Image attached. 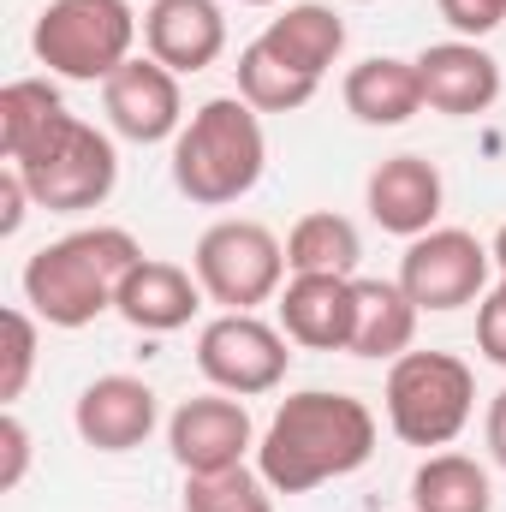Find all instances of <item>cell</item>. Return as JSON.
<instances>
[{
    "label": "cell",
    "instance_id": "f1b7e54d",
    "mask_svg": "<svg viewBox=\"0 0 506 512\" xmlns=\"http://www.w3.org/2000/svg\"><path fill=\"white\" fill-rule=\"evenodd\" d=\"M24 471H30V429H24V417L6 405V411H0V489L12 495V489L24 483Z\"/></svg>",
    "mask_w": 506,
    "mask_h": 512
},
{
    "label": "cell",
    "instance_id": "4dcf8cb0",
    "mask_svg": "<svg viewBox=\"0 0 506 512\" xmlns=\"http://www.w3.org/2000/svg\"><path fill=\"white\" fill-rule=\"evenodd\" d=\"M483 441H489V459L506 471V387L489 399V411H483Z\"/></svg>",
    "mask_w": 506,
    "mask_h": 512
},
{
    "label": "cell",
    "instance_id": "484cf974",
    "mask_svg": "<svg viewBox=\"0 0 506 512\" xmlns=\"http://www.w3.org/2000/svg\"><path fill=\"white\" fill-rule=\"evenodd\" d=\"M36 310L30 304H12L6 316H0V328H6V364H0V405H18L24 399V387L36 376Z\"/></svg>",
    "mask_w": 506,
    "mask_h": 512
},
{
    "label": "cell",
    "instance_id": "3957f363",
    "mask_svg": "<svg viewBox=\"0 0 506 512\" xmlns=\"http://www.w3.org/2000/svg\"><path fill=\"white\" fill-rule=\"evenodd\" d=\"M268 173V131L245 96H209L173 137V185L197 209L251 197Z\"/></svg>",
    "mask_w": 506,
    "mask_h": 512
},
{
    "label": "cell",
    "instance_id": "ac0fdd59",
    "mask_svg": "<svg viewBox=\"0 0 506 512\" xmlns=\"http://www.w3.org/2000/svg\"><path fill=\"white\" fill-rule=\"evenodd\" d=\"M346 96V114L358 126H405L423 114V84H417V60H399V54H370L346 72L340 84Z\"/></svg>",
    "mask_w": 506,
    "mask_h": 512
},
{
    "label": "cell",
    "instance_id": "7a4b0ae2",
    "mask_svg": "<svg viewBox=\"0 0 506 512\" xmlns=\"http://www.w3.org/2000/svg\"><path fill=\"white\" fill-rule=\"evenodd\" d=\"M143 262V245L131 239L126 227H78L54 245L24 262L18 286H24V304L48 322V328H90L96 316L114 310L120 298V280Z\"/></svg>",
    "mask_w": 506,
    "mask_h": 512
},
{
    "label": "cell",
    "instance_id": "e0dca14e",
    "mask_svg": "<svg viewBox=\"0 0 506 512\" xmlns=\"http://www.w3.org/2000/svg\"><path fill=\"white\" fill-rule=\"evenodd\" d=\"M203 298H209V292H203V280H197L191 268L161 262V256H143L126 280H120L114 310L126 316L137 334H173V328H185V322L203 310Z\"/></svg>",
    "mask_w": 506,
    "mask_h": 512
},
{
    "label": "cell",
    "instance_id": "4fadbf2b",
    "mask_svg": "<svg viewBox=\"0 0 506 512\" xmlns=\"http://www.w3.org/2000/svg\"><path fill=\"white\" fill-rule=\"evenodd\" d=\"M441 203H447V185H441V167L429 155H387L376 173L364 179V209L381 233L393 239H423L435 221H441Z\"/></svg>",
    "mask_w": 506,
    "mask_h": 512
},
{
    "label": "cell",
    "instance_id": "cb8c5ba5",
    "mask_svg": "<svg viewBox=\"0 0 506 512\" xmlns=\"http://www.w3.org/2000/svg\"><path fill=\"white\" fill-rule=\"evenodd\" d=\"M60 114H72V108L60 102V90H54L48 78H12V84L0 90V161L24 155Z\"/></svg>",
    "mask_w": 506,
    "mask_h": 512
},
{
    "label": "cell",
    "instance_id": "83f0119b",
    "mask_svg": "<svg viewBox=\"0 0 506 512\" xmlns=\"http://www.w3.org/2000/svg\"><path fill=\"white\" fill-rule=\"evenodd\" d=\"M477 352L506 370V274L483 292V304H477Z\"/></svg>",
    "mask_w": 506,
    "mask_h": 512
},
{
    "label": "cell",
    "instance_id": "603a6c76",
    "mask_svg": "<svg viewBox=\"0 0 506 512\" xmlns=\"http://www.w3.org/2000/svg\"><path fill=\"white\" fill-rule=\"evenodd\" d=\"M239 96L251 102L256 114H298L304 102H316V90H322V78H310V72H298V66H286L274 48H262V42H245L239 48Z\"/></svg>",
    "mask_w": 506,
    "mask_h": 512
},
{
    "label": "cell",
    "instance_id": "277c9868",
    "mask_svg": "<svg viewBox=\"0 0 506 512\" xmlns=\"http://www.w3.org/2000/svg\"><path fill=\"white\" fill-rule=\"evenodd\" d=\"M6 167H18V179L30 185L36 209L48 215H84L102 209L120 185V149L108 131H96L78 114H60L24 155H12Z\"/></svg>",
    "mask_w": 506,
    "mask_h": 512
},
{
    "label": "cell",
    "instance_id": "8fae6325",
    "mask_svg": "<svg viewBox=\"0 0 506 512\" xmlns=\"http://www.w3.org/2000/svg\"><path fill=\"white\" fill-rule=\"evenodd\" d=\"M167 447L179 459V471H227L245 465V453L256 447V423L245 411V399L233 393H197L167 417Z\"/></svg>",
    "mask_w": 506,
    "mask_h": 512
},
{
    "label": "cell",
    "instance_id": "52a82bcc",
    "mask_svg": "<svg viewBox=\"0 0 506 512\" xmlns=\"http://www.w3.org/2000/svg\"><path fill=\"white\" fill-rule=\"evenodd\" d=\"M191 274L203 280V292L221 304V310H256L268 298H280L286 286V245L262 227V221H245V215H227L215 221L197 251H191Z\"/></svg>",
    "mask_w": 506,
    "mask_h": 512
},
{
    "label": "cell",
    "instance_id": "5bb4252c",
    "mask_svg": "<svg viewBox=\"0 0 506 512\" xmlns=\"http://www.w3.org/2000/svg\"><path fill=\"white\" fill-rule=\"evenodd\" d=\"M161 423V399L143 376H96L72 405V429L84 447L96 453H131L155 435Z\"/></svg>",
    "mask_w": 506,
    "mask_h": 512
},
{
    "label": "cell",
    "instance_id": "4316f807",
    "mask_svg": "<svg viewBox=\"0 0 506 512\" xmlns=\"http://www.w3.org/2000/svg\"><path fill=\"white\" fill-rule=\"evenodd\" d=\"M435 6L453 24V36H465V42H483L506 24V0H435Z\"/></svg>",
    "mask_w": 506,
    "mask_h": 512
},
{
    "label": "cell",
    "instance_id": "9a60e30c",
    "mask_svg": "<svg viewBox=\"0 0 506 512\" xmlns=\"http://www.w3.org/2000/svg\"><path fill=\"white\" fill-rule=\"evenodd\" d=\"M358 274H292L280 286V334L310 352H352V316H358Z\"/></svg>",
    "mask_w": 506,
    "mask_h": 512
},
{
    "label": "cell",
    "instance_id": "2e32d148",
    "mask_svg": "<svg viewBox=\"0 0 506 512\" xmlns=\"http://www.w3.org/2000/svg\"><path fill=\"white\" fill-rule=\"evenodd\" d=\"M143 48L179 78L209 72L227 54V12H221V0H149L143 6Z\"/></svg>",
    "mask_w": 506,
    "mask_h": 512
},
{
    "label": "cell",
    "instance_id": "836d02e7",
    "mask_svg": "<svg viewBox=\"0 0 506 512\" xmlns=\"http://www.w3.org/2000/svg\"><path fill=\"white\" fill-rule=\"evenodd\" d=\"M358 6H370V0H358Z\"/></svg>",
    "mask_w": 506,
    "mask_h": 512
},
{
    "label": "cell",
    "instance_id": "1f68e13d",
    "mask_svg": "<svg viewBox=\"0 0 506 512\" xmlns=\"http://www.w3.org/2000/svg\"><path fill=\"white\" fill-rule=\"evenodd\" d=\"M489 251H495V268L506 274V221H501V233H495V245H489Z\"/></svg>",
    "mask_w": 506,
    "mask_h": 512
},
{
    "label": "cell",
    "instance_id": "8992f818",
    "mask_svg": "<svg viewBox=\"0 0 506 512\" xmlns=\"http://www.w3.org/2000/svg\"><path fill=\"white\" fill-rule=\"evenodd\" d=\"M387 429L405 447H447L477 411V376L453 352H405L387 364Z\"/></svg>",
    "mask_w": 506,
    "mask_h": 512
},
{
    "label": "cell",
    "instance_id": "6da1fadb",
    "mask_svg": "<svg viewBox=\"0 0 506 512\" xmlns=\"http://www.w3.org/2000/svg\"><path fill=\"white\" fill-rule=\"evenodd\" d=\"M376 453V411L352 393L304 387L286 393L256 441V471L274 495H310L334 477L364 471Z\"/></svg>",
    "mask_w": 506,
    "mask_h": 512
},
{
    "label": "cell",
    "instance_id": "30bf717a",
    "mask_svg": "<svg viewBox=\"0 0 506 512\" xmlns=\"http://www.w3.org/2000/svg\"><path fill=\"white\" fill-rule=\"evenodd\" d=\"M102 114L126 143H173L191 120L179 96V72H167L155 54H131L102 84Z\"/></svg>",
    "mask_w": 506,
    "mask_h": 512
},
{
    "label": "cell",
    "instance_id": "7c38bea8",
    "mask_svg": "<svg viewBox=\"0 0 506 512\" xmlns=\"http://www.w3.org/2000/svg\"><path fill=\"white\" fill-rule=\"evenodd\" d=\"M417 84H423V108L447 120H477L501 102V60L483 42L447 36L417 54Z\"/></svg>",
    "mask_w": 506,
    "mask_h": 512
},
{
    "label": "cell",
    "instance_id": "7402d4cb",
    "mask_svg": "<svg viewBox=\"0 0 506 512\" xmlns=\"http://www.w3.org/2000/svg\"><path fill=\"white\" fill-rule=\"evenodd\" d=\"M358 262H364V239L346 215L310 209L292 221V233H286V268L292 274H358Z\"/></svg>",
    "mask_w": 506,
    "mask_h": 512
},
{
    "label": "cell",
    "instance_id": "9c48e42d",
    "mask_svg": "<svg viewBox=\"0 0 506 512\" xmlns=\"http://www.w3.org/2000/svg\"><path fill=\"white\" fill-rule=\"evenodd\" d=\"M489 274H495V251L477 233H465V227H429L423 239H411L405 256H399V286L429 316L483 304Z\"/></svg>",
    "mask_w": 506,
    "mask_h": 512
},
{
    "label": "cell",
    "instance_id": "d6a6232c",
    "mask_svg": "<svg viewBox=\"0 0 506 512\" xmlns=\"http://www.w3.org/2000/svg\"><path fill=\"white\" fill-rule=\"evenodd\" d=\"M239 6H280V0H239Z\"/></svg>",
    "mask_w": 506,
    "mask_h": 512
},
{
    "label": "cell",
    "instance_id": "ba28073f",
    "mask_svg": "<svg viewBox=\"0 0 506 512\" xmlns=\"http://www.w3.org/2000/svg\"><path fill=\"white\" fill-rule=\"evenodd\" d=\"M292 340L262 322L256 310H221L215 322H203L197 334V370L215 393H233V399H256V393H274L286 382V352Z\"/></svg>",
    "mask_w": 506,
    "mask_h": 512
},
{
    "label": "cell",
    "instance_id": "f546056e",
    "mask_svg": "<svg viewBox=\"0 0 506 512\" xmlns=\"http://www.w3.org/2000/svg\"><path fill=\"white\" fill-rule=\"evenodd\" d=\"M30 185L18 179V167H0V239H12L18 227H24V215H30Z\"/></svg>",
    "mask_w": 506,
    "mask_h": 512
},
{
    "label": "cell",
    "instance_id": "d6986e66",
    "mask_svg": "<svg viewBox=\"0 0 506 512\" xmlns=\"http://www.w3.org/2000/svg\"><path fill=\"white\" fill-rule=\"evenodd\" d=\"M256 42L274 48L286 66L322 78V72L346 54V18H340L334 6H322V0H292V6H280V18L262 24Z\"/></svg>",
    "mask_w": 506,
    "mask_h": 512
},
{
    "label": "cell",
    "instance_id": "44dd1931",
    "mask_svg": "<svg viewBox=\"0 0 506 512\" xmlns=\"http://www.w3.org/2000/svg\"><path fill=\"white\" fill-rule=\"evenodd\" d=\"M411 512H495V483L471 453H429L411 471Z\"/></svg>",
    "mask_w": 506,
    "mask_h": 512
},
{
    "label": "cell",
    "instance_id": "ffe728a7",
    "mask_svg": "<svg viewBox=\"0 0 506 512\" xmlns=\"http://www.w3.org/2000/svg\"><path fill=\"white\" fill-rule=\"evenodd\" d=\"M358 292V316H352V358H405L411 340H417V304L405 298L399 280H352Z\"/></svg>",
    "mask_w": 506,
    "mask_h": 512
},
{
    "label": "cell",
    "instance_id": "d4e9b609",
    "mask_svg": "<svg viewBox=\"0 0 506 512\" xmlns=\"http://www.w3.org/2000/svg\"><path fill=\"white\" fill-rule=\"evenodd\" d=\"M185 512H274V489L251 465L191 471L185 477Z\"/></svg>",
    "mask_w": 506,
    "mask_h": 512
},
{
    "label": "cell",
    "instance_id": "5b68a950",
    "mask_svg": "<svg viewBox=\"0 0 506 512\" xmlns=\"http://www.w3.org/2000/svg\"><path fill=\"white\" fill-rule=\"evenodd\" d=\"M143 36V18L131 0H48L30 30V54L48 66V78L72 84H108L131 60Z\"/></svg>",
    "mask_w": 506,
    "mask_h": 512
}]
</instances>
